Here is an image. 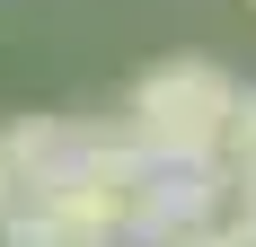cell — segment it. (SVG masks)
Returning a JSON list of instances; mask_svg holds the SVG:
<instances>
[{
	"label": "cell",
	"mask_w": 256,
	"mask_h": 247,
	"mask_svg": "<svg viewBox=\"0 0 256 247\" xmlns=\"http://www.w3.org/2000/svg\"><path fill=\"white\" fill-rule=\"evenodd\" d=\"M230 98L238 80L204 53H168L150 71L132 80L124 98V132L142 142V159L159 168H212V150H221V124H230Z\"/></svg>",
	"instance_id": "1"
},
{
	"label": "cell",
	"mask_w": 256,
	"mask_h": 247,
	"mask_svg": "<svg viewBox=\"0 0 256 247\" xmlns=\"http://www.w3.org/2000/svg\"><path fill=\"white\" fill-rule=\"evenodd\" d=\"M212 186H221V168H159V159H150L142 203H132V238H142V247H159V238H177V230H204Z\"/></svg>",
	"instance_id": "2"
},
{
	"label": "cell",
	"mask_w": 256,
	"mask_h": 247,
	"mask_svg": "<svg viewBox=\"0 0 256 247\" xmlns=\"http://www.w3.org/2000/svg\"><path fill=\"white\" fill-rule=\"evenodd\" d=\"M62 159H71V115H18L0 124V176H9V194H44L53 176H62Z\"/></svg>",
	"instance_id": "3"
},
{
	"label": "cell",
	"mask_w": 256,
	"mask_h": 247,
	"mask_svg": "<svg viewBox=\"0 0 256 247\" xmlns=\"http://www.w3.org/2000/svg\"><path fill=\"white\" fill-rule=\"evenodd\" d=\"M0 247H106V238L80 230L71 212H53V203H9L0 212Z\"/></svg>",
	"instance_id": "4"
},
{
	"label": "cell",
	"mask_w": 256,
	"mask_h": 247,
	"mask_svg": "<svg viewBox=\"0 0 256 247\" xmlns=\"http://www.w3.org/2000/svg\"><path fill=\"white\" fill-rule=\"evenodd\" d=\"M204 230H212L221 247H256V176H221V186H212Z\"/></svg>",
	"instance_id": "5"
},
{
	"label": "cell",
	"mask_w": 256,
	"mask_h": 247,
	"mask_svg": "<svg viewBox=\"0 0 256 247\" xmlns=\"http://www.w3.org/2000/svg\"><path fill=\"white\" fill-rule=\"evenodd\" d=\"M221 176H256V88L230 98V124H221V150H212Z\"/></svg>",
	"instance_id": "6"
},
{
	"label": "cell",
	"mask_w": 256,
	"mask_h": 247,
	"mask_svg": "<svg viewBox=\"0 0 256 247\" xmlns=\"http://www.w3.org/2000/svg\"><path fill=\"white\" fill-rule=\"evenodd\" d=\"M159 247H221L212 230H177V238H159Z\"/></svg>",
	"instance_id": "7"
},
{
	"label": "cell",
	"mask_w": 256,
	"mask_h": 247,
	"mask_svg": "<svg viewBox=\"0 0 256 247\" xmlns=\"http://www.w3.org/2000/svg\"><path fill=\"white\" fill-rule=\"evenodd\" d=\"M9 203H18V194H9V176H0V212H9Z\"/></svg>",
	"instance_id": "8"
},
{
	"label": "cell",
	"mask_w": 256,
	"mask_h": 247,
	"mask_svg": "<svg viewBox=\"0 0 256 247\" xmlns=\"http://www.w3.org/2000/svg\"><path fill=\"white\" fill-rule=\"evenodd\" d=\"M248 9H256V0H248Z\"/></svg>",
	"instance_id": "9"
}]
</instances>
